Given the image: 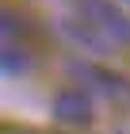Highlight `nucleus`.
<instances>
[{
    "label": "nucleus",
    "mask_w": 130,
    "mask_h": 134,
    "mask_svg": "<svg viewBox=\"0 0 130 134\" xmlns=\"http://www.w3.org/2000/svg\"><path fill=\"white\" fill-rule=\"evenodd\" d=\"M23 69H27V58L8 42V46H4V73H8V77H19Z\"/></svg>",
    "instance_id": "4"
},
{
    "label": "nucleus",
    "mask_w": 130,
    "mask_h": 134,
    "mask_svg": "<svg viewBox=\"0 0 130 134\" xmlns=\"http://www.w3.org/2000/svg\"><path fill=\"white\" fill-rule=\"evenodd\" d=\"M80 19H88L100 35H107L111 42H130V19L122 15L111 0H77Z\"/></svg>",
    "instance_id": "1"
},
{
    "label": "nucleus",
    "mask_w": 130,
    "mask_h": 134,
    "mask_svg": "<svg viewBox=\"0 0 130 134\" xmlns=\"http://www.w3.org/2000/svg\"><path fill=\"white\" fill-rule=\"evenodd\" d=\"M54 115H58L61 123L80 126V123L92 119V103H88V96H80V92H61L58 100H54Z\"/></svg>",
    "instance_id": "2"
},
{
    "label": "nucleus",
    "mask_w": 130,
    "mask_h": 134,
    "mask_svg": "<svg viewBox=\"0 0 130 134\" xmlns=\"http://www.w3.org/2000/svg\"><path fill=\"white\" fill-rule=\"evenodd\" d=\"M65 35H69L73 42H80L84 50H92V54H103V50H111V46H115V42H111L107 35H100L88 19H80V23L69 19V23H65Z\"/></svg>",
    "instance_id": "3"
}]
</instances>
